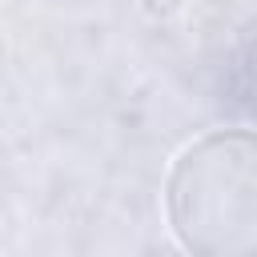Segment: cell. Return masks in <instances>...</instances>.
<instances>
[{
	"label": "cell",
	"mask_w": 257,
	"mask_h": 257,
	"mask_svg": "<svg viewBox=\"0 0 257 257\" xmlns=\"http://www.w3.org/2000/svg\"><path fill=\"white\" fill-rule=\"evenodd\" d=\"M161 205L185 257H257V128L193 137L169 161Z\"/></svg>",
	"instance_id": "obj_1"
},
{
	"label": "cell",
	"mask_w": 257,
	"mask_h": 257,
	"mask_svg": "<svg viewBox=\"0 0 257 257\" xmlns=\"http://www.w3.org/2000/svg\"><path fill=\"white\" fill-rule=\"evenodd\" d=\"M141 8H145L153 20H169V16H177V12L185 8V0H141Z\"/></svg>",
	"instance_id": "obj_2"
}]
</instances>
